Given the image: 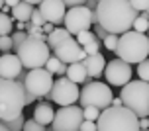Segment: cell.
Wrapping results in <instances>:
<instances>
[{
  "instance_id": "obj_41",
  "label": "cell",
  "mask_w": 149,
  "mask_h": 131,
  "mask_svg": "<svg viewBox=\"0 0 149 131\" xmlns=\"http://www.w3.org/2000/svg\"><path fill=\"white\" fill-rule=\"evenodd\" d=\"M139 127L141 129H149V117H139Z\"/></svg>"
},
{
  "instance_id": "obj_36",
  "label": "cell",
  "mask_w": 149,
  "mask_h": 131,
  "mask_svg": "<svg viewBox=\"0 0 149 131\" xmlns=\"http://www.w3.org/2000/svg\"><path fill=\"white\" fill-rule=\"evenodd\" d=\"M81 131H96V121H88L84 119L81 123Z\"/></svg>"
},
{
  "instance_id": "obj_16",
  "label": "cell",
  "mask_w": 149,
  "mask_h": 131,
  "mask_svg": "<svg viewBox=\"0 0 149 131\" xmlns=\"http://www.w3.org/2000/svg\"><path fill=\"white\" fill-rule=\"evenodd\" d=\"M82 63H84V67H86L88 76H92V78H98V76H102V74H104L106 59H104V55H102V53L86 55V57L82 59Z\"/></svg>"
},
{
  "instance_id": "obj_8",
  "label": "cell",
  "mask_w": 149,
  "mask_h": 131,
  "mask_svg": "<svg viewBox=\"0 0 149 131\" xmlns=\"http://www.w3.org/2000/svg\"><path fill=\"white\" fill-rule=\"evenodd\" d=\"M65 29H67L71 35H79L81 31H86V29L92 28V24H96V14L86 8L84 4L82 6H73L67 10V14H65Z\"/></svg>"
},
{
  "instance_id": "obj_27",
  "label": "cell",
  "mask_w": 149,
  "mask_h": 131,
  "mask_svg": "<svg viewBox=\"0 0 149 131\" xmlns=\"http://www.w3.org/2000/svg\"><path fill=\"white\" fill-rule=\"evenodd\" d=\"M94 39H96V33H94V31H90V29H86V31H81V33L77 35V41H79L82 47H84L86 43H90V41H94Z\"/></svg>"
},
{
  "instance_id": "obj_4",
  "label": "cell",
  "mask_w": 149,
  "mask_h": 131,
  "mask_svg": "<svg viewBox=\"0 0 149 131\" xmlns=\"http://www.w3.org/2000/svg\"><path fill=\"white\" fill-rule=\"evenodd\" d=\"M116 55L118 59L126 61L130 65H139L141 61L149 57V35L139 33L135 29H130L126 33H122L118 39V47H116Z\"/></svg>"
},
{
  "instance_id": "obj_25",
  "label": "cell",
  "mask_w": 149,
  "mask_h": 131,
  "mask_svg": "<svg viewBox=\"0 0 149 131\" xmlns=\"http://www.w3.org/2000/svg\"><path fill=\"white\" fill-rule=\"evenodd\" d=\"M100 112L102 110L94 108V106H86V108H82V116H84V119H88V121H96Z\"/></svg>"
},
{
  "instance_id": "obj_43",
  "label": "cell",
  "mask_w": 149,
  "mask_h": 131,
  "mask_svg": "<svg viewBox=\"0 0 149 131\" xmlns=\"http://www.w3.org/2000/svg\"><path fill=\"white\" fill-rule=\"evenodd\" d=\"M20 2H22V0H4V4H6V6H10V8L18 6V4H20Z\"/></svg>"
},
{
  "instance_id": "obj_32",
  "label": "cell",
  "mask_w": 149,
  "mask_h": 131,
  "mask_svg": "<svg viewBox=\"0 0 149 131\" xmlns=\"http://www.w3.org/2000/svg\"><path fill=\"white\" fill-rule=\"evenodd\" d=\"M30 24H33V26H39V28H43V16H41V12H39V8H33V12H31V18H30Z\"/></svg>"
},
{
  "instance_id": "obj_51",
  "label": "cell",
  "mask_w": 149,
  "mask_h": 131,
  "mask_svg": "<svg viewBox=\"0 0 149 131\" xmlns=\"http://www.w3.org/2000/svg\"><path fill=\"white\" fill-rule=\"evenodd\" d=\"M147 33H149V31H147Z\"/></svg>"
},
{
  "instance_id": "obj_28",
  "label": "cell",
  "mask_w": 149,
  "mask_h": 131,
  "mask_svg": "<svg viewBox=\"0 0 149 131\" xmlns=\"http://www.w3.org/2000/svg\"><path fill=\"white\" fill-rule=\"evenodd\" d=\"M118 39H120V35H116V33H108V35L104 37L106 51H116V47H118Z\"/></svg>"
},
{
  "instance_id": "obj_26",
  "label": "cell",
  "mask_w": 149,
  "mask_h": 131,
  "mask_svg": "<svg viewBox=\"0 0 149 131\" xmlns=\"http://www.w3.org/2000/svg\"><path fill=\"white\" fill-rule=\"evenodd\" d=\"M137 76L141 80H145V82H149V57L137 65Z\"/></svg>"
},
{
  "instance_id": "obj_5",
  "label": "cell",
  "mask_w": 149,
  "mask_h": 131,
  "mask_svg": "<svg viewBox=\"0 0 149 131\" xmlns=\"http://www.w3.org/2000/svg\"><path fill=\"white\" fill-rule=\"evenodd\" d=\"M122 104L132 110L137 117H149V82L145 80H130L122 86Z\"/></svg>"
},
{
  "instance_id": "obj_40",
  "label": "cell",
  "mask_w": 149,
  "mask_h": 131,
  "mask_svg": "<svg viewBox=\"0 0 149 131\" xmlns=\"http://www.w3.org/2000/svg\"><path fill=\"white\" fill-rule=\"evenodd\" d=\"M84 6L90 8V10L94 12V10H96V6H98V0H86V2H84Z\"/></svg>"
},
{
  "instance_id": "obj_42",
  "label": "cell",
  "mask_w": 149,
  "mask_h": 131,
  "mask_svg": "<svg viewBox=\"0 0 149 131\" xmlns=\"http://www.w3.org/2000/svg\"><path fill=\"white\" fill-rule=\"evenodd\" d=\"M53 29H55V26H53V24H49V22H45V24H43V31H45V33H47V35L51 33Z\"/></svg>"
},
{
  "instance_id": "obj_14",
  "label": "cell",
  "mask_w": 149,
  "mask_h": 131,
  "mask_svg": "<svg viewBox=\"0 0 149 131\" xmlns=\"http://www.w3.org/2000/svg\"><path fill=\"white\" fill-rule=\"evenodd\" d=\"M37 8H39L45 22L53 24V26L63 24L65 14H67V6L63 4V0H43L41 4H37Z\"/></svg>"
},
{
  "instance_id": "obj_49",
  "label": "cell",
  "mask_w": 149,
  "mask_h": 131,
  "mask_svg": "<svg viewBox=\"0 0 149 131\" xmlns=\"http://www.w3.org/2000/svg\"><path fill=\"white\" fill-rule=\"evenodd\" d=\"M45 131H53V129H45Z\"/></svg>"
},
{
  "instance_id": "obj_1",
  "label": "cell",
  "mask_w": 149,
  "mask_h": 131,
  "mask_svg": "<svg viewBox=\"0 0 149 131\" xmlns=\"http://www.w3.org/2000/svg\"><path fill=\"white\" fill-rule=\"evenodd\" d=\"M96 24L108 31V33H126L134 28L137 18V10L134 8L132 0H98L94 10Z\"/></svg>"
},
{
  "instance_id": "obj_30",
  "label": "cell",
  "mask_w": 149,
  "mask_h": 131,
  "mask_svg": "<svg viewBox=\"0 0 149 131\" xmlns=\"http://www.w3.org/2000/svg\"><path fill=\"white\" fill-rule=\"evenodd\" d=\"M28 35H31V37H39V39H45V41H47L43 28H39V26H33V24H30V22H28Z\"/></svg>"
},
{
  "instance_id": "obj_48",
  "label": "cell",
  "mask_w": 149,
  "mask_h": 131,
  "mask_svg": "<svg viewBox=\"0 0 149 131\" xmlns=\"http://www.w3.org/2000/svg\"><path fill=\"white\" fill-rule=\"evenodd\" d=\"M145 12H147V14H149V8H147V10H145Z\"/></svg>"
},
{
  "instance_id": "obj_38",
  "label": "cell",
  "mask_w": 149,
  "mask_h": 131,
  "mask_svg": "<svg viewBox=\"0 0 149 131\" xmlns=\"http://www.w3.org/2000/svg\"><path fill=\"white\" fill-rule=\"evenodd\" d=\"M86 0H63V4L65 6H69V8H73V6H82Z\"/></svg>"
},
{
  "instance_id": "obj_18",
  "label": "cell",
  "mask_w": 149,
  "mask_h": 131,
  "mask_svg": "<svg viewBox=\"0 0 149 131\" xmlns=\"http://www.w3.org/2000/svg\"><path fill=\"white\" fill-rule=\"evenodd\" d=\"M65 76H67L69 80H73V82H84V80L88 78V73H86V67H84V63L82 61H77V63H71V65L67 67V73H65Z\"/></svg>"
},
{
  "instance_id": "obj_12",
  "label": "cell",
  "mask_w": 149,
  "mask_h": 131,
  "mask_svg": "<svg viewBox=\"0 0 149 131\" xmlns=\"http://www.w3.org/2000/svg\"><path fill=\"white\" fill-rule=\"evenodd\" d=\"M104 74H106V80L112 86L122 88L132 80V67H130V63L122 61V59H112V61L106 63Z\"/></svg>"
},
{
  "instance_id": "obj_22",
  "label": "cell",
  "mask_w": 149,
  "mask_h": 131,
  "mask_svg": "<svg viewBox=\"0 0 149 131\" xmlns=\"http://www.w3.org/2000/svg\"><path fill=\"white\" fill-rule=\"evenodd\" d=\"M12 28H14V18L4 14V12H0V37L10 35L12 33Z\"/></svg>"
},
{
  "instance_id": "obj_46",
  "label": "cell",
  "mask_w": 149,
  "mask_h": 131,
  "mask_svg": "<svg viewBox=\"0 0 149 131\" xmlns=\"http://www.w3.org/2000/svg\"><path fill=\"white\" fill-rule=\"evenodd\" d=\"M0 131H10V129H8V127H4V123L0 121Z\"/></svg>"
},
{
  "instance_id": "obj_2",
  "label": "cell",
  "mask_w": 149,
  "mask_h": 131,
  "mask_svg": "<svg viewBox=\"0 0 149 131\" xmlns=\"http://www.w3.org/2000/svg\"><path fill=\"white\" fill-rule=\"evenodd\" d=\"M96 131H141L139 117L126 106H108L96 119Z\"/></svg>"
},
{
  "instance_id": "obj_47",
  "label": "cell",
  "mask_w": 149,
  "mask_h": 131,
  "mask_svg": "<svg viewBox=\"0 0 149 131\" xmlns=\"http://www.w3.org/2000/svg\"><path fill=\"white\" fill-rule=\"evenodd\" d=\"M2 8H4V0H0V10H2Z\"/></svg>"
},
{
  "instance_id": "obj_34",
  "label": "cell",
  "mask_w": 149,
  "mask_h": 131,
  "mask_svg": "<svg viewBox=\"0 0 149 131\" xmlns=\"http://www.w3.org/2000/svg\"><path fill=\"white\" fill-rule=\"evenodd\" d=\"M82 49H84V53H86V55H94V53H100V41H98V37L94 39V41L86 43L84 47H82Z\"/></svg>"
},
{
  "instance_id": "obj_13",
  "label": "cell",
  "mask_w": 149,
  "mask_h": 131,
  "mask_svg": "<svg viewBox=\"0 0 149 131\" xmlns=\"http://www.w3.org/2000/svg\"><path fill=\"white\" fill-rule=\"evenodd\" d=\"M53 53H55V57L59 59V61L69 63V65H71V63H77V61H82V59L86 57L82 45L79 43L77 39H73V37H69L67 41L59 43L55 49H53Z\"/></svg>"
},
{
  "instance_id": "obj_37",
  "label": "cell",
  "mask_w": 149,
  "mask_h": 131,
  "mask_svg": "<svg viewBox=\"0 0 149 131\" xmlns=\"http://www.w3.org/2000/svg\"><path fill=\"white\" fill-rule=\"evenodd\" d=\"M94 33H96V37H100V39H102V41H104V37L108 35V31H106L104 28H102V26H94Z\"/></svg>"
},
{
  "instance_id": "obj_19",
  "label": "cell",
  "mask_w": 149,
  "mask_h": 131,
  "mask_svg": "<svg viewBox=\"0 0 149 131\" xmlns=\"http://www.w3.org/2000/svg\"><path fill=\"white\" fill-rule=\"evenodd\" d=\"M31 12H33V4L24 2V0H22L18 6L12 8V18H14L16 22H30Z\"/></svg>"
},
{
  "instance_id": "obj_17",
  "label": "cell",
  "mask_w": 149,
  "mask_h": 131,
  "mask_svg": "<svg viewBox=\"0 0 149 131\" xmlns=\"http://www.w3.org/2000/svg\"><path fill=\"white\" fill-rule=\"evenodd\" d=\"M53 117H55V112H53L51 104H47V102H39L36 106V110H33V119L39 121L41 125H51Z\"/></svg>"
},
{
  "instance_id": "obj_33",
  "label": "cell",
  "mask_w": 149,
  "mask_h": 131,
  "mask_svg": "<svg viewBox=\"0 0 149 131\" xmlns=\"http://www.w3.org/2000/svg\"><path fill=\"white\" fill-rule=\"evenodd\" d=\"M28 39V31H14L12 33V41H14V49H18L20 45Z\"/></svg>"
},
{
  "instance_id": "obj_44",
  "label": "cell",
  "mask_w": 149,
  "mask_h": 131,
  "mask_svg": "<svg viewBox=\"0 0 149 131\" xmlns=\"http://www.w3.org/2000/svg\"><path fill=\"white\" fill-rule=\"evenodd\" d=\"M112 106H124L122 104V98H112Z\"/></svg>"
},
{
  "instance_id": "obj_23",
  "label": "cell",
  "mask_w": 149,
  "mask_h": 131,
  "mask_svg": "<svg viewBox=\"0 0 149 131\" xmlns=\"http://www.w3.org/2000/svg\"><path fill=\"white\" fill-rule=\"evenodd\" d=\"M134 29H135V31H139V33H147V31H149V14H147V12H141V14L135 18Z\"/></svg>"
},
{
  "instance_id": "obj_20",
  "label": "cell",
  "mask_w": 149,
  "mask_h": 131,
  "mask_svg": "<svg viewBox=\"0 0 149 131\" xmlns=\"http://www.w3.org/2000/svg\"><path fill=\"white\" fill-rule=\"evenodd\" d=\"M69 37H71V33H69L67 29L65 28H55L51 31V33H49V35H47V45H49V49H55V47H57V45L59 43H63V41H67Z\"/></svg>"
},
{
  "instance_id": "obj_21",
  "label": "cell",
  "mask_w": 149,
  "mask_h": 131,
  "mask_svg": "<svg viewBox=\"0 0 149 131\" xmlns=\"http://www.w3.org/2000/svg\"><path fill=\"white\" fill-rule=\"evenodd\" d=\"M45 69L49 71L51 74H65L67 73V67H65V63L63 61H59V59L55 57H49L47 59V63H45Z\"/></svg>"
},
{
  "instance_id": "obj_39",
  "label": "cell",
  "mask_w": 149,
  "mask_h": 131,
  "mask_svg": "<svg viewBox=\"0 0 149 131\" xmlns=\"http://www.w3.org/2000/svg\"><path fill=\"white\" fill-rule=\"evenodd\" d=\"M33 100H37L36 96L31 94V92H28V90H24V102H26V106H28V104H31Z\"/></svg>"
},
{
  "instance_id": "obj_50",
  "label": "cell",
  "mask_w": 149,
  "mask_h": 131,
  "mask_svg": "<svg viewBox=\"0 0 149 131\" xmlns=\"http://www.w3.org/2000/svg\"><path fill=\"white\" fill-rule=\"evenodd\" d=\"M141 131H149V129H141Z\"/></svg>"
},
{
  "instance_id": "obj_7",
  "label": "cell",
  "mask_w": 149,
  "mask_h": 131,
  "mask_svg": "<svg viewBox=\"0 0 149 131\" xmlns=\"http://www.w3.org/2000/svg\"><path fill=\"white\" fill-rule=\"evenodd\" d=\"M112 98H114V94L108 84L100 82V80H90L82 86L79 102H81V108L94 106L98 110H106L108 106H112Z\"/></svg>"
},
{
  "instance_id": "obj_15",
  "label": "cell",
  "mask_w": 149,
  "mask_h": 131,
  "mask_svg": "<svg viewBox=\"0 0 149 131\" xmlns=\"http://www.w3.org/2000/svg\"><path fill=\"white\" fill-rule=\"evenodd\" d=\"M22 71H24V65L18 55H12V53H2L0 55V78L16 80Z\"/></svg>"
},
{
  "instance_id": "obj_11",
  "label": "cell",
  "mask_w": 149,
  "mask_h": 131,
  "mask_svg": "<svg viewBox=\"0 0 149 131\" xmlns=\"http://www.w3.org/2000/svg\"><path fill=\"white\" fill-rule=\"evenodd\" d=\"M79 96H81V90L77 88V82L69 80L67 76H59V80L53 82V88L47 98L59 106H73L77 104Z\"/></svg>"
},
{
  "instance_id": "obj_10",
  "label": "cell",
  "mask_w": 149,
  "mask_h": 131,
  "mask_svg": "<svg viewBox=\"0 0 149 131\" xmlns=\"http://www.w3.org/2000/svg\"><path fill=\"white\" fill-rule=\"evenodd\" d=\"M53 82H55L53 80V74L45 67H41V69H31V71H28L26 80H24V86H26L28 92H31V94L36 96V98H45V96H49V92H51Z\"/></svg>"
},
{
  "instance_id": "obj_45",
  "label": "cell",
  "mask_w": 149,
  "mask_h": 131,
  "mask_svg": "<svg viewBox=\"0 0 149 131\" xmlns=\"http://www.w3.org/2000/svg\"><path fill=\"white\" fill-rule=\"evenodd\" d=\"M24 2H30V4H41L43 0H24Z\"/></svg>"
},
{
  "instance_id": "obj_35",
  "label": "cell",
  "mask_w": 149,
  "mask_h": 131,
  "mask_svg": "<svg viewBox=\"0 0 149 131\" xmlns=\"http://www.w3.org/2000/svg\"><path fill=\"white\" fill-rule=\"evenodd\" d=\"M132 4H134V8L137 12H145L149 8V0H132Z\"/></svg>"
},
{
  "instance_id": "obj_9",
  "label": "cell",
  "mask_w": 149,
  "mask_h": 131,
  "mask_svg": "<svg viewBox=\"0 0 149 131\" xmlns=\"http://www.w3.org/2000/svg\"><path fill=\"white\" fill-rule=\"evenodd\" d=\"M84 121L82 108L77 104L73 106H59V112H55L51 129L53 131H81V123Z\"/></svg>"
},
{
  "instance_id": "obj_24",
  "label": "cell",
  "mask_w": 149,
  "mask_h": 131,
  "mask_svg": "<svg viewBox=\"0 0 149 131\" xmlns=\"http://www.w3.org/2000/svg\"><path fill=\"white\" fill-rule=\"evenodd\" d=\"M2 123H4V127H8L10 131H22L24 123H26V117H24V114H22V116L14 117V119H10V121H2Z\"/></svg>"
},
{
  "instance_id": "obj_3",
  "label": "cell",
  "mask_w": 149,
  "mask_h": 131,
  "mask_svg": "<svg viewBox=\"0 0 149 131\" xmlns=\"http://www.w3.org/2000/svg\"><path fill=\"white\" fill-rule=\"evenodd\" d=\"M24 82L0 78V121H10L24 114Z\"/></svg>"
},
{
  "instance_id": "obj_6",
  "label": "cell",
  "mask_w": 149,
  "mask_h": 131,
  "mask_svg": "<svg viewBox=\"0 0 149 131\" xmlns=\"http://www.w3.org/2000/svg\"><path fill=\"white\" fill-rule=\"evenodd\" d=\"M16 55L20 57L24 69L26 71H31V69H41V67H45L47 59L51 57V49H49V45H47L45 39L28 35V39L16 49Z\"/></svg>"
},
{
  "instance_id": "obj_31",
  "label": "cell",
  "mask_w": 149,
  "mask_h": 131,
  "mask_svg": "<svg viewBox=\"0 0 149 131\" xmlns=\"http://www.w3.org/2000/svg\"><path fill=\"white\" fill-rule=\"evenodd\" d=\"M22 131H45V125H41L39 121H36V119L31 117V119H28V121L24 123Z\"/></svg>"
},
{
  "instance_id": "obj_29",
  "label": "cell",
  "mask_w": 149,
  "mask_h": 131,
  "mask_svg": "<svg viewBox=\"0 0 149 131\" xmlns=\"http://www.w3.org/2000/svg\"><path fill=\"white\" fill-rule=\"evenodd\" d=\"M12 49H14L12 35H2L0 37V53H10Z\"/></svg>"
}]
</instances>
